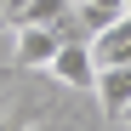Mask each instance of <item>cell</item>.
I'll use <instances>...</instances> for the list:
<instances>
[{"label":"cell","instance_id":"6da1fadb","mask_svg":"<svg viewBox=\"0 0 131 131\" xmlns=\"http://www.w3.org/2000/svg\"><path fill=\"white\" fill-rule=\"evenodd\" d=\"M63 91H97V57H91V40H63V51L51 57L46 69Z\"/></svg>","mask_w":131,"mask_h":131},{"label":"cell","instance_id":"7a4b0ae2","mask_svg":"<svg viewBox=\"0 0 131 131\" xmlns=\"http://www.w3.org/2000/svg\"><path fill=\"white\" fill-rule=\"evenodd\" d=\"M17 34V46H12V69H51V57L63 51V29H46V23H23V29H12Z\"/></svg>","mask_w":131,"mask_h":131},{"label":"cell","instance_id":"3957f363","mask_svg":"<svg viewBox=\"0 0 131 131\" xmlns=\"http://www.w3.org/2000/svg\"><path fill=\"white\" fill-rule=\"evenodd\" d=\"M97 108L108 120H125V108H131V63L97 69Z\"/></svg>","mask_w":131,"mask_h":131},{"label":"cell","instance_id":"277c9868","mask_svg":"<svg viewBox=\"0 0 131 131\" xmlns=\"http://www.w3.org/2000/svg\"><path fill=\"white\" fill-rule=\"evenodd\" d=\"M91 57H97V69H108V63H131V12L91 34Z\"/></svg>","mask_w":131,"mask_h":131},{"label":"cell","instance_id":"5b68a950","mask_svg":"<svg viewBox=\"0 0 131 131\" xmlns=\"http://www.w3.org/2000/svg\"><path fill=\"white\" fill-rule=\"evenodd\" d=\"M114 17H125V0H80V23L85 29H108V23H114Z\"/></svg>","mask_w":131,"mask_h":131},{"label":"cell","instance_id":"8992f818","mask_svg":"<svg viewBox=\"0 0 131 131\" xmlns=\"http://www.w3.org/2000/svg\"><path fill=\"white\" fill-rule=\"evenodd\" d=\"M125 125H131V108H125Z\"/></svg>","mask_w":131,"mask_h":131},{"label":"cell","instance_id":"52a82bcc","mask_svg":"<svg viewBox=\"0 0 131 131\" xmlns=\"http://www.w3.org/2000/svg\"><path fill=\"white\" fill-rule=\"evenodd\" d=\"M0 12H6V0H0Z\"/></svg>","mask_w":131,"mask_h":131},{"label":"cell","instance_id":"ba28073f","mask_svg":"<svg viewBox=\"0 0 131 131\" xmlns=\"http://www.w3.org/2000/svg\"><path fill=\"white\" fill-rule=\"evenodd\" d=\"M125 12H131V0H125Z\"/></svg>","mask_w":131,"mask_h":131}]
</instances>
